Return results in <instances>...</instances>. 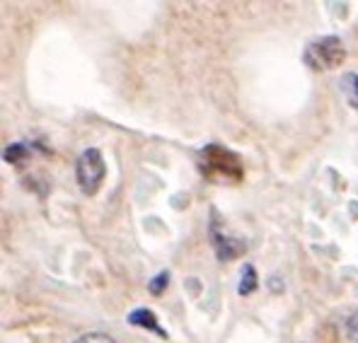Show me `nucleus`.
Returning a JSON list of instances; mask_svg holds the SVG:
<instances>
[{
	"label": "nucleus",
	"instance_id": "obj_2",
	"mask_svg": "<svg viewBox=\"0 0 358 343\" xmlns=\"http://www.w3.org/2000/svg\"><path fill=\"white\" fill-rule=\"evenodd\" d=\"M303 58L313 71H334V68H339L344 63L346 51L336 36H322V39L313 41L305 49Z\"/></svg>",
	"mask_w": 358,
	"mask_h": 343
},
{
	"label": "nucleus",
	"instance_id": "obj_10",
	"mask_svg": "<svg viewBox=\"0 0 358 343\" xmlns=\"http://www.w3.org/2000/svg\"><path fill=\"white\" fill-rule=\"evenodd\" d=\"M27 155V150H24V145L22 143H13L5 150V160L10 162V165H15V162H20L22 157Z\"/></svg>",
	"mask_w": 358,
	"mask_h": 343
},
{
	"label": "nucleus",
	"instance_id": "obj_3",
	"mask_svg": "<svg viewBox=\"0 0 358 343\" xmlns=\"http://www.w3.org/2000/svg\"><path fill=\"white\" fill-rule=\"evenodd\" d=\"M104 174H107V165H104L102 152H99L97 147L83 150L76 165V177H78V184H80L83 194H87V196L97 194L99 184L104 182Z\"/></svg>",
	"mask_w": 358,
	"mask_h": 343
},
{
	"label": "nucleus",
	"instance_id": "obj_11",
	"mask_svg": "<svg viewBox=\"0 0 358 343\" xmlns=\"http://www.w3.org/2000/svg\"><path fill=\"white\" fill-rule=\"evenodd\" d=\"M346 334H349L351 341L358 343V312H354L349 316V321H346Z\"/></svg>",
	"mask_w": 358,
	"mask_h": 343
},
{
	"label": "nucleus",
	"instance_id": "obj_9",
	"mask_svg": "<svg viewBox=\"0 0 358 343\" xmlns=\"http://www.w3.org/2000/svg\"><path fill=\"white\" fill-rule=\"evenodd\" d=\"M167 283H170V273H167V271H162V273H157V276L152 278V281L148 283V290H150L152 295H160L162 290L167 288Z\"/></svg>",
	"mask_w": 358,
	"mask_h": 343
},
{
	"label": "nucleus",
	"instance_id": "obj_6",
	"mask_svg": "<svg viewBox=\"0 0 358 343\" xmlns=\"http://www.w3.org/2000/svg\"><path fill=\"white\" fill-rule=\"evenodd\" d=\"M339 89L349 102V107L358 109V73H344L339 80Z\"/></svg>",
	"mask_w": 358,
	"mask_h": 343
},
{
	"label": "nucleus",
	"instance_id": "obj_7",
	"mask_svg": "<svg viewBox=\"0 0 358 343\" xmlns=\"http://www.w3.org/2000/svg\"><path fill=\"white\" fill-rule=\"evenodd\" d=\"M259 286V278H257V271L252 263H245L242 266V276H240V286H238V293L240 295H252Z\"/></svg>",
	"mask_w": 358,
	"mask_h": 343
},
{
	"label": "nucleus",
	"instance_id": "obj_5",
	"mask_svg": "<svg viewBox=\"0 0 358 343\" xmlns=\"http://www.w3.org/2000/svg\"><path fill=\"white\" fill-rule=\"evenodd\" d=\"M129 321L134 326H141V329H148V331H155V334H160V336H167L165 329L157 324V316H155L152 309H145V307L134 309V312L129 314Z\"/></svg>",
	"mask_w": 358,
	"mask_h": 343
},
{
	"label": "nucleus",
	"instance_id": "obj_8",
	"mask_svg": "<svg viewBox=\"0 0 358 343\" xmlns=\"http://www.w3.org/2000/svg\"><path fill=\"white\" fill-rule=\"evenodd\" d=\"M76 343H117L109 334H102V331H90V334H83L80 339H76Z\"/></svg>",
	"mask_w": 358,
	"mask_h": 343
},
{
	"label": "nucleus",
	"instance_id": "obj_1",
	"mask_svg": "<svg viewBox=\"0 0 358 343\" xmlns=\"http://www.w3.org/2000/svg\"><path fill=\"white\" fill-rule=\"evenodd\" d=\"M199 170L215 184H238L245 177L240 157L218 143H210L199 152Z\"/></svg>",
	"mask_w": 358,
	"mask_h": 343
},
{
	"label": "nucleus",
	"instance_id": "obj_4",
	"mask_svg": "<svg viewBox=\"0 0 358 343\" xmlns=\"http://www.w3.org/2000/svg\"><path fill=\"white\" fill-rule=\"evenodd\" d=\"M210 237H213V249L218 254L220 261H233L238 258L240 254H245V242L235 240V237H228V235H220L215 228H210Z\"/></svg>",
	"mask_w": 358,
	"mask_h": 343
}]
</instances>
